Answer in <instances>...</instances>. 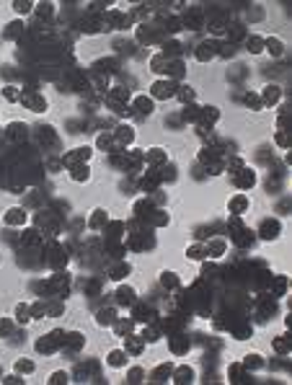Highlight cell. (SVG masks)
<instances>
[{
  "mask_svg": "<svg viewBox=\"0 0 292 385\" xmlns=\"http://www.w3.org/2000/svg\"><path fill=\"white\" fill-rule=\"evenodd\" d=\"M274 349H277L279 354L290 352V341H287V336H277V341H274Z\"/></svg>",
  "mask_w": 292,
  "mask_h": 385,
  "instance_id": "obj_34",
  "label": "cell"
},
{
  "mask_svg": "<svg viewBox=\"0 0 292 385\" xmlns=\"http://www.w3.org/2000/svg\"><path fill=\"white\" fill-rule=\"evenodd\" d=\"M116 300H119L122 305H132L135 302V290L132 287H122L119 292H116Z\"/></svg>",
  "mask_w": 292,
  "mask_h": 385,
  "instance_id": "obj_22",
  "label": "cell"
},
{
  "mask_svg": "<svg viewBox=\"0 0 292 385\" xmlns=\"http://www.w3.org/2000/svg\"><path fill=\"white\" fill-rule=\"evenodd\" d=\"M49 385H60V383H70V375L67 372H52L49 375V380H47Z\"/></svg>",
  "mask_w": 292,
  "mask_h": 385,
  "instance_id": "obj_32",
  "label": "cell"
},
{
  "mask_svg": "<svg viewBox=\"0 0 292 385\" xmlns=\"http://www.w3.org/2000/svg\"><path fill=\"white\" fill-rule=\"evenodd\" d=\"M88 158H90V148H78V150H72L70 155H65V158H62V163H65V166H72V163L88 160Z\"/></svg>",
  "mask_w": 292,
  "mask_h": 385,
  "instance_id": "obj_8",
  "label": "cell"
},
{
  "mask_svg": "<svg viewBox=\"0 0 292 385\" xmlns=\"http://www.w3.org/2000/svg\"><path fill=\"white\" fill-rule=\"evenodd\" d=\"M135 326V320H114V331L116 334H130Z\"/></svg>",
  "mask_w": 292,
  "mask_h": 385,
  "instance_id": "obj_28",
  "label": "cell"
},
{
  "mask_svg": "<svg viewBox=\"0 0 292 385\" xmlns=\"http://www.w3.org/2000/svg\"><path fill=\"white\" fill-rule=\"evenodd\" d=\"M189 349V341L184 339V341H176V339H171V352L173 354H184Z\"/></svg>",
  "mask_w": 292,
  "mask_h": 385,
  "instance_id": "obj_33",
  "label": "cell"
},
{
  "mask_svg": "<svg viewBox=\"0 0 292 385\" xmlns=\"http://www.w3.org/2000/svg\"><path fill=\"white\" fill-rule=\"evenodd\" d=\"M264 47H267L271 54H274V57H279L282 54V49H285V44H282L277 36H269V39H264Z\"/></svg>",
  "mask_w": 292,
  "mask_h": 385,
  "instance_id": "obj_14",
  "label": "cell"
},
{
  "mask_svg": "<svg viewBox=\"0 0 292 385\" xmlns=\"http://www.w3.org/2000/svg\"><path fill=\"white\" fill-rule=\"evenodd\" d=\"M246 47H248L251 54H259V52H264V39H259V36H248V39H246Z\"/></svg>",
  "mask_w": 292,
  "mask_h": 385,
  "instance_id": "obj_24",
  "label": "cell"
},
{
  "mask_svg": "<svg viewBox=\"0 0 292 385\" xmlns=\"http://www.w3.org/2000/svg\"><path fill=\"white\" fill-rule=\"evenodd\" d=\"M13 370H16L18 375H31V372H34V362H29L26 357H21V360H16Z\"/></svg>",
  "mask_w": 292,
  "mask_h": 385,
  "instance_id": "obj_16",
  "label": "cell"
},
{
  "mask_svg": "<svg viewBox=\"0 0 292 385\" xmlns=\"http://www.w3.org/2000/svg\"><path fill=\"white\" fill-rule=\"evenodd\" d=\"M171 370H173V364H160V367H158V370H155V372L150 375V380H153V383H166L163 378H168V375H171Z\"/></svg>",
  "mask_w": 292,
  "mask_h": 385,
  "instance_id": "obj_18",
  "label": "cell"
},
{
  "mask_svg": "<svg viewBox=\"0 0 292 385\" xmlns=\"http://www.w3.org/2000/svg\"><path fill=\"white\" fill-rule=\"evenodd\" d=\"M215 54H217V44L215 42H202L199 44V52H197V60L204 62V60H212Z\"/></svg>",
  "mask_w": 292,
  "mask_h": 385,
  "instance_id": "obj_9",
  "label": "cell"
},
{
  "mask_svg": "<svg viewBox=\"0 0 292 385\" xmlns=\"http://www.w3.org/2000/svg\"><path fill=\"white\" fill-rule=\"evenodd\" d=\"M5 29H8V31H5V39H16V36H18V29H23V23L16 21V23H8Z\"/></svg>",
  "mask_w": 292,
  "mask_h": 385,
  "instance_id": "obj_35",
  "label": "cell"
},
{
  "mask_svg": "<svg viewBox=\"0 0 292 385\" xmlns=\"http://www.w3.org/2000/svg\"><path fill=\"white\" fill-rule=\"evenodd\" d=\"M116 320V310L114 308H104L96 313V326H114Z\"/></svg>",
  "mask_w": 292,
  "mask_h": 385,
  "instance_id": "obj_7",
  "label": "cell"
},
{
  "mask_svg": "<svg viewBox=\"0 0 292 385\" xmlns=\"http://www.w3.org/2000/svg\"><path fill=\"white\" fill-rule=\"evenodd\" d=\"M248 204H251L248 197H243V194H241V197H235V199L230 202V212H233V215H241L243 209H248Z\"/></svg>",
  "mask_w": 292,
  "mask_h": 385,
  "instance_id": "obj_15",
  "label": "cell"
},
{
  "mask_svg": "<svg viewBox=\"0 0 292 385\" xmlns=\"http://www.w3.org/2000/svg\"><path fill=\"white\" fill-rule=\"evenodd\" d=\"M13 331V326H11V320H5V318H0V336H8Z\"/></svg>",
  "mask_w": 292,
  "mask_h": 385,
  "instance_id": "obj_41",
  "label": "cell"
},
{
  "mask_svg": "<svg viewBox=\"0 0 292 385\" xmlns=\"http://www.w3.org/2000/svg\"><path fill=\"white\" fill-rule=\"evenodd\" d=\"M26 220H29V215H26L23 207H11V209L5 212L3 223H5V225H23Z\"/></svg>",
  "mask_w": 292,
  "mask_h": 385,
  "instance_id": "obj_2",
  "label": "cell"
},
{
  "mask_svg": "<svg viewBox=\"0 0 292 385\" xmlns=\"http://www.w3.org/2000/svg\"><path fill=\"white\" fill-rule=\"evenodd\" d=\"M106 215H109L106 209H96L93 217L88 220V227H90V230H101V225H106Z\"/></svg>",
  "mask_w": 292,
  "mask_h": 385,
  "instance_id": "obj_13",
  "label": "cell"
},
{
  "mask_svg": "<svg viewBox=\"0 0 292 385\" xmlns=\"http://www.w3.org/2000/svg\"><path fill=\"white\" fill-rule=\"evenodd\" d=\"M142 346H145L142 339H137V336H127V349H124V352H130V354H140V352H142Z\"/></svg>",
  "mask_w": 292,
  "mask_h": 385,
  "instance_id": "obj_17",
  "label": "cell"
},
{
  "mask_svg": "<svg viewBox=\"0 0 292 385\" xmlns=\"http://www.w3.org/2000/svg\"><path fill=\"white\" fill-rule=\"evenodd\" d=\"M277 145H279V148H290V137H287V132H277Z\"/></svg>",
  "mask_w": 292,
  "mask_h": 385,
  "instance_id": "obj_44",
  "label": "cell"
},
{
  "mask_svg": "<svg viewBox=\"0 0 292 385\" xmlns=\"http://www.w3.org/2000/svg\"><path fill=\"white\" fill-rule=\"evenodd\" d=\"M238 173H241V176L235 179V186H241V189H251L253 184H256V173H253V168H241Z\"/></svg>",
  "mask_w": 292,
  "mask_h": 385,
  "instance_id": "obj_5",
  "label": "cell"
},
{
  "mask_svg": "<svg viewBox=\"0 0 292 385\" xmlns=\"http://www.w3.org/2000/svg\"><path fill=\"white\" fill-rule=\"evenodd\" d=\"M243 364H246V370H248V367H251V370H261V367H264V362H261L259 354H248V357L243 360Z\"/></svg>",
  "mask_w": 292,
  "mask_h": 385,
  "instance_id": "obj_25",
  "label": "cell"
},
{
  "mask_svg": "<svg viewBox=\"0 0 292 385\" xmlns=\"http://www.w3.org/2000/svg\"><path fill=\"white\" fill-rule=\"evenodd\" d=\"M279 96H282L279 86H267L264 88V93H261V104H277Z\"/></svg>",
  "mask_w": 292,
  "mask_h": 385,
  "instance_id": "obj_10",
  "label": "cell"
},
{
  "mask_svg": "<svg viewBox=\"0 0 292 385\" xmlns=\"http://www.w3.org/2000/svg\"><path fill=\"white\" fill-rule=\"evenodd\" d=\"M16 320L18 323H29L31 320V313H29V305H26V302H18L16 305Z\"/></svg>",
  "mask_w": 292,
  "mask_h": 385,
  "instance_id": "obj_19",
  "label": "cell"
},
{
  "mask_svg": "<svg viewBox=\"0 0 292 385\" xmlns=\"http://www.w3.org/2000/svg\"><path fill=\"white\" fill-rule=\"evenodd\" d=\"M31 8H34V5H31V3H26V0H23V3H13V11H16V13H21V16H23V13H29Z\"/></svg>",
  "mask_w": 292,
  "mask_h": 385,
  "instance_id": "obj_40",
  "label": "cell"
},
{
  "mask_svg": "<svg viewBox=\"0 0 292 385\" xmlns=\"http://www.w3.org/2000/svg\"><path fill=\"white\" fill-rule=\"evenodd\" d=\"M259 235L264 238V241H274V238L279 235V220H274V217H271V220H264Z\"/></svg>",
  "mask_w": 292,
  "mask_h": 385,
  "instance_id": "obj_3",
  "label": "cell"
},
{
  "mask_svg": "<svg viewBox=\"0 0 292 385\" xmlns=\"http://www.w3.org/2000/svg\"><path fill=\"white\" fill-rule=\"evenodd\" d=\"M72 179L75 181H88V168H83V166L72 168Z\"/></svg>",
  "mask_w": 292,
  "mask_h": 385,
  "instance_id": "obj_37",
  "label": "cell"
},
{
  "mask_svg": "<svg viewBox=\"0 0 292 385\" xmlns=\"http://www.w3.org/2000/svg\"><path fill=\"white\" fill-rule=\"evenodd\" d=\"M3 383H8V385H16V383H23V380L18 378V375H5V378H3Z\"/></svg>",
  "mask_w": 292,
  "mask_h": 385,
  "instance_id": "obj_46",
  "label": "cell"
},
{
  "mask_svg": "<svg viewBox=\"0 0 292 385\" xmlns=\"http://www.w3.org/2000/svg\"><path fill=\"white\" fill-rule=\"evenodd\" d=\"M96 145H98L101 150H109V148L114 145V137H112V135H101V137H98V142H96Z\"/></svg>",
  "mask_w": 292,
  "mask_h": 385,
  "instance_id": "obj_36",
  "label": "cell"
},
{
  "mask_svg": "<svg viewBox=\"0 0 292 385\" xmlns=\"http://www.w3.org/2000/svg\"><path fill=\"white\" fill-rule=\"evenodd\" d=\"M176 98L181 101V104H186V101H194V88H191V86H179V88H176Z\"/></svg>",
  "mask_w": 292,
  "mask_h": 385,
  "instance_id": "obj_21",
  "label": "cell"
},
{
  "mask_svg": "<svg viewBox=\"0 0 292 385\" xmlns=\"http://www.w3.org/2000/svg\"><path fill=\"white\" fill-rule=\"evenodd\" d=\"M246 106H251V109H261V98H259V96H246Z\"/></svg>",
  "mask_w": 292,
  "mask_h": 385,
  "instance_id": "obj_43",
  "label": "cell"
},
{
  "mask_svg": "<svg viewBox=\"0 0 292 385\" xmlns=\"http://www.w3.org/2000/svg\"><path fill=\"white\" fill-rule=\"evenodd\" d=\"M3 98L5 101H21V91L13 88V86H8V88H3Z\"/></svg>",
  "mask_w": 292,
  "mask_h": 385,
  "instance_id": "obj_31",
  "label": "cell"
},
{
  "mask_svg": "<svg viewBox=\"0 0 292 385\" xmlns=\"http://www.w3.org/2000/svg\"><path fill=\"white\" fill-rule=\"evenodd\" d=\"M186 256H189V259H194V261H199V259H207V249H204L202 243H194V246H191V249L186 251Z\"/></svg>",
  "mask_w": 292,
  "mask_h": 385,
  "instance_id": "obj_23",
  "label": "cell"
},
{
  "mask_svg": "<svg viewBox=\"0 0 292 385\" xmlns=\"http://www.w3.org/2000/svg\"><path fill=\"white\" fill-rule=\"evenodd\" d=\"M127 378H130V383H142L145 372H142L140 367H135V370H130V375H127Z\"/></svg>",
  "mask_w": 292,
  "mask_h": 385,
  "instance_id": "obj_39",
  "label": "cell"
},
{
  "mask_svg": "<svg viewBox=\"0 0 292 385\" xmlns=\"http://www.w3.org/2000/svg\"><path fill=\"white\" fill-rule=\"evenodd\" d=\"M148 339V341L153 344V341H158L160 339V334H158V328H148V331H142V341Z\"/></svg>",
  "mask_w": 292,
  "mask_h": 385,
  "instance_id": "obj_38",
  "label": "cell"
},
{
  "mask_svg": "<svg viewBox=\"0 0 292 385\" xmlns=\"http://www.w3.org/2000/svg\"><path fill=\"white\" fill-rule=\"evenodd\" d=\"M127 274H130V267H127V264H119V267H114V269H112V279L119 282V279L127 277Z\"/></svg>",
  "mask_w": 292,
  "mask_h": 385,
  "instance_id": "obj_30",
  "label": "cell"
},
{
  "mask_svg": "<svg viewBox=\"0 0 292 385\" xmlns=\"http://www.w3.org/2000/svg\"><path fill=\"white\" fill-rule=\"evenodd\" d=\"M184 116H186V119H197V116H199V109H197V106H189L186 112H184Z\"/></svg>",
  "mask_w": 292,
  "mask_h": 385,
  "instance_id": "obj_45",
  "label": "cell"
},
{
  "mask_svg": "<svg viewBox=\"0 0 292 385\" xmlns=\"http://www.w3.org/2000/svg\"><path fill=\"white\" fill-rule=\"evenodd\" d=\"M8 135H11L13 140H23L26 137V124H11L8 127Z\"/></svg>",
  "mask_w": 292,
  "mask_h": 385,
  "instance_id": "obj_26",
  "label": "cell"
},
{
  "mask_svg": "<svg viewBox=\"0 0 292 385\" xmlns=\"http://www.w3.org/2000/svg\"><path fill=\"white\" fill-rule=\"evenodd\" d=\"M163 65H168V62H166V57H163V54H155V57H153V62H150L153 72H158V75H163V72H166V70H163Z\"/></svg>",
  "mask_w": 292,
  "mask_h": 385,
  "instance_id": "obj_27",
  "label": "cell"
},
{
  "mask_svg": "<svg viewBox=\"0 0 292 385\" xmlns=\"http://www.w3.org/2000/svg\"><path fill=\"white\" fill-rule=\"evenodd\" d=\"M230 378H233V383H243V375H241V364H233V367H230Z\"/></svg>",
  "mask_w": 292,
  "mask_h": 385,
  "instance_id": "obj_42",
  "label": "cell"
},
{
  "mask_svg": "<svg viewBox=\"0 0 292 385\" xmlns=\"http://www.w3.org/2000/svg\"><path fill=\"white\" fill-rule=\"evenodd\" d=\"M112 137H114V142H119V145H130L135 140V130L132 127H127V124H119Z\"/></svg>",
  "mask_w": 292,
  "mask_h": 385,
  "instance_id": "obj_4",
  "label": "cell"
},
{
  "mask_svg": "<svg viewBox=\"0 0 292 385\" xmlns=\"http://www.w3.org/2000/svg\"><path fill=\"white\" fill-rule=\"evenodd\" d=\"M106 362H109V367L119 370V367H124V364H127V352H124V349H114V352H109Z\"/></svg>",
  "mask_w": 292,
  "mask_h": 385,
  "instance_id": "obj_6",
  "label": "cell"
},
{
  "mask_svg": "<svg viewBox=\"0 0 292 385\" xmlns=\"http://www.w3.org/2000/svg\"><path fill=\"white\" fill-rule=\"evenodd\" d=\"M163 160H168V155L160 148H153L150 153H145V163H163Z\"/></svg>",
  "mask_w": 292,
  "mask_h": 385,
  "instance_id": "obj_20",
  "label": "cell"
},
{
  "mask_svg": "<svg viewBox=\"0 0 292 385\" xmlns=\"http://www.w3.org/2000/svg\"><path fill=\"white\" fill-rule=\"evenodd\" d=\"M132 106L137 109L140 114H150V112H153V98H145V96H135V98H132Z\"/></svg>",
  "mask_w": 292,
  "mask_h": 385,
  "instance_id": "obj_12",
  "label": "cell"
},
{
  "mask_svg": "<svg viewBox=\"0 0 292 385\" xmlns=\"http://www.w3.org/2000/svg\"><path fill=\"white\" fill-rule=\"evenodd\" d=\"M160 282H163V287H166V285L168 287H179V279H176V274H173V272H163L160 274Z\"/></svg>",
  "mask_w": 292,
  "mask_h": 385,
  "instance_id": "obj_29",
  "label": "cell"
},
{
  "mask_svg": "<svg viewBox=\"0 0 292 385\" xmlns=\"http://www.w3.org/2000/svg\"><path fill=\"white\" fill-rule=\"evenodd\" d=\"M150 96L153 98H173L176 96V86H173L171 80H158V83H153Z\"/></svg>",
  "mask_w": 292,
  "mask_h": 385,
  "instance_id": "obj_1",
  "label": "cell"
},
{
  "mask_svg": "<svg viewBox=\"0 0 292 385\" xmlns=\"http://www.w3.org/2000/svg\"><path fill=\"white\" fill-rule=\"evenodd\" d=\"M171 372H173V383H191L194 380V370L191 367H176Z\"/></svg>",
  "mask_w": 292,
  "mask_h": 385,
  "instance_id": "obj_11",
  "label": "cell"
}]
</instances>
